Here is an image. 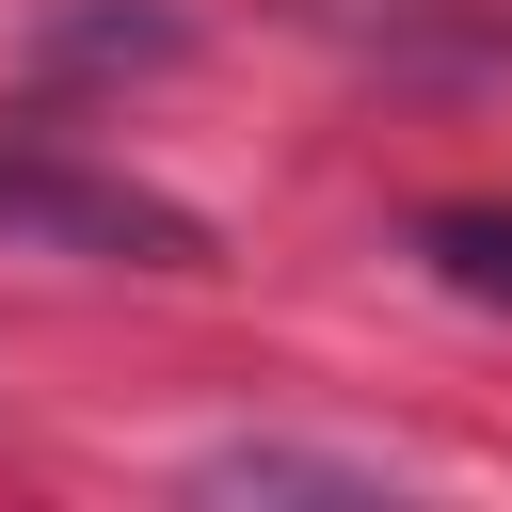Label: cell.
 Segmentation results:
<instances>
[{"label": "cell", "mask_w": 512, "mask_h": 512, "mask_svg": "<svg viewBox=\"0 0 512 512\" xmlns=\"http://www.w3.org/2000/svg\"><path fill=\"white\" fill-rule=\"evenodd\" d=\"M0 224H16V240H64V256H144V272L192 256V208H160V192H128V176H64V160H32V144H0Z\"/></svg>", "instance_id": "cell-1"}, {"label": "cell", "mask_w": 512, "mask_h": 512, "mask_svg": "<svg viewBox=\"0 0 512 512\" xmlns=\"http://www.w3.org/2000/svg\"><path fill=\"white\" fill-rule=\"evenodd\" d=\"M432 256H448L464 288H512V224H480V208H448V224H432Z\"/></svg>", "instance_id": "cell-2"}]
</instances>
